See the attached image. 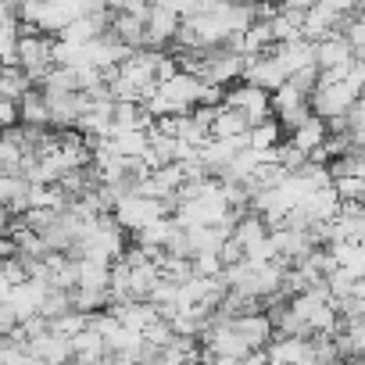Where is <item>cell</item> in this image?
I'll use <instances>...</instances> for the list:
<instances>
[{
    "label": "cell",
    "instance_id": "6da1fadb",
    "mask_svg": "<svg viewBox=\"0 0 365 365\" xmlns=\"http://www.w3.org/2000/svg\"><path fill=\"white\" fill-rule=\"evenodd\" d=\"M19 68H26V76L33 79V86L54 68V36L51 33H40L26 22H19Z\"/></svg>",
    "mask_w": 365,
    "mask_h": 365
},
{
    "label": "cell",
    "instance_id": "7a4b0ae2",
    "mask_svg": "<svg viewBox=\"0 0 365 365\" xmlns=\"http://www.w3.org/2000/svg\"><path fill=\"white\" fill-rule=\"evenodd\" d=\"M172 208H175L172 201H161V197H150V194L129 190V194H122V197L115 201L111 215H115V222H118L125 233H136V230H143L147 222H154V219L168 215Z\"/></svg>",
    "mask_w": 365,
    "mask_h": 365
},
{
    "label": "cell",
    "instance_id": "3957f363",
    "mask_svg": "<svg viewBox=\"0 0 365 365\" xmlns=\"http://www.w3.org/2000/svg\"><path fill=\"white\" fill-rule=\"evenodd\" d=\"M361 90H365V86H361L354 76L336 79V83H319V86L312 90V111H315V115H322V118L347 115V111H351V104L358 101V93H361Z\"/></svg>",
    "mask_w": 365,
    "mask_h": 365
},
{
    "label": "cell",
    "instance_id": "277c9868",
    "mask_svg": "<svg viewBox=\"0 0 365 365\" xmlns=\"http://www.w3.org/2000/svg\"><path fill=\"white\" fill-rule=\"evenodd\" d=\"M272 115L279 118V125L290 133L294 125H301L308 115H312V97L308 93H301L290 79L279 86V90H272Z\"/></svg>",
    "mask_w": 365,
    "mask_h": 365
},
{
    "label": "cell",
    "instance_id": "5b68a950",
    "mask_svg": "<svg viewBox=\"0 0 365 365\" xmlns=\"http://www.w3.org/2000/svg\"><path fill=\"white\" fill-rule=\"evenodd\" d=\"M179 22H182V15L175 11L172 0H150V8H147V43L150 47L172 43L175 33H179Z\"/></svg>",
    "mask_w": 365,
    "mask_h": 365
},
{
    "label": "cell",
    "instance_id": "8992f818",
    "mask_svg": "<svg viewBox=\"0 0 365 365\" xmlns=\"http://www.w3.org/2000/svg\"><path fill=\"white\" fill-rule=\"evenodd\" d=\"M226 104H233V108L251 122V125L272 115V93H269V90H262V86H255V83H247V79L226 93Z\"/></svg>",
    "mask_w": 365,
    "mask_h": 365
},
{
    "label": "cell",
    "instance_id": "52a82bcc",
    "mask_svg": "<svg viewBox=\"0 0 365 365\" xmlns=\"http://www.w3.org/2000/svg\"><path fill=\"white\" fill-rule=\"evenodd\" d=\"M269 361H315V340L301 333H279V340L265 344Z\"/></svg>",
    "mask_w": 365,
    "mask_h": 365
},
{
    "label": "cell",
    "instance_id": "ba28073f",
    "mask_svg": "<svg viewBox=\"0 0 365 365\" xmlns=\"http://www.w3.org/2000/svg\"><path fill=\"white\" fill-rule=\"evenodd\" d=\"M240 79H247V83H255V86L272 93V90H279L287 83V72L279 68V61L269 51V54H258V58H244V76Z\"/></svg>",
    "mask_w": 365,
    "mask_h": 365
},
{
    "label": "cell",
    "instance_id": "9c48e42d",
    "mask_svg": "<svg viewBox=\"0 0 365 365\" xmlns=\"http://www.w3.org/2000/svg\"><path fill=\"white\" fill-rule=\"evenodd\" d=\"M351 61H354V47L340 29L315 40V65L319 68H336V65H351Z\"/></svg>",
    "mask_w": 365,
    "mask_h": 365
},
{
    "label": "cell",
    "instance_id": "30bf717a",
    "mask_svg": "<svg viewBox=\"0 0 365 365\" xmlns=\"http://www.w3.org/2000/svg\"><path fill=\"white\" fill-rule=\"evenodd\" d=\"M26 347L40 361H65V358H72V336L68 333H58V329H47L40 336H29Z\"/></svg>",
    "mask_w": 365,
    "mask_h": 365
},
{
    "label": "cell",
    "instance_id": "8fae6325",
    "mask_svg": "<svg viewBox=\"0 0 365 365\" xmlns=\"http://www.w3.org/2000/svg\"><path fill=\"white\" fill-rule=\"evenodd\" d=\"M326 136H329V129H326V118L312 111V115H308L301 125H294V129H290V136H287V140H290L294 147H301L304 154H312L315 147H322V140H326Z\"/></svg>",
    "mask_w": 365,
    "mask_h": 365
},
{
    "label": "cell",
    "instance_id": "7c38bea8",
    "mask_svg": "<svg viewBox=\"0 0 365 365\" xmlns=\"http://www.w3.org/2000/svg\"><path fill=\"white\" fill-rule=\"evenodd\" d=\"M269 237V222L251 208L247 215H237V222H233V240H240V247H244V255H247V247H255V244H262Z\"/></svg>",
    "mask_w": 365,
    "mask_h": 365
},
{
    "label": "cell",
    "instance_id": "4fadbf2b",
    "mask_svg": "<svg viewBox=\"0 0 365 365\" xmlns=\"http://www.w3.org/2000/svg\"><path fill=\"white\" fill-rule=\"evenodd\" d=\"M72 358H79V361H101V358H108V344H104V336H101L97 326H86V329H79L72 336Z\"/></svg>",
    "mask_w": 365,
    "mask_h": 365
},
{
    "label": "cell",
    "instance_id": "5bb4252c",
    "mask_svg": "<svg viewBox=\"0 0 365 365\" xmlns=\"http://www.w3.org/2000/svg\"><path fill=\"white\" fill-rule=\"evenodd\" d=\"M111 33H115L122 43H129V47L136 51V47H143V43H147V19H140V15H129V11H115Z\"/></svg>",
    "mask_w": 365,
    "mask_h": 365
},
{
    "label": "cell",
    "instance_id": "9a60e30c",
    "mask_svg": "<svg viewBox=\"0 0 365 365\" xmlns=\"http://www.w3.org/2000/svg\"><path fill=\"white\" fill-rule=\"evenodd\" d=\"M19 122H29V125H51V111H47V97H43V86H29L22 97H19Z\"/></svg>",
    "mask_w": 365,
    "mask_h": 365
},
{
    "label": "cell",
    "instance_id": "2e32d148",
    "mask_svg": "<svg viewBox=\"0 0 365 365\" xmlns=\"http://www.w3.org/2000/svg\"><path fill=\"white\" fill-rule=\"evenodd\" d=\"M247 129H251V122H247V118H244L233 104H226V101H222V104L215 108V118H212V136H226V140H230V136H244Z\"/></svg>",
    "mask_w": 365,
    "mask_h": 365
},
{
    "label": "cell",
    "instance_id": "e0dca14e",
    "mask_svg": "<svg viewBox=\"0 0 365 365\" xmlns=\"http://www.w3.org/2000/svg\"><path fill=\"white\" fill-rule=\"evenodd\" d=\"M283 125H279V118L276 115H269V118H262V122H255L251 129H247V147H255V150H272L279 140H283Z\"/></svg>",
    "mask_w": 365,
    "mask_h": 365
},
{
    "label": "cell",
    "instance_id": "ac0fdd59",
    "mask_svg": "<svg viewBox=\"0 0 365 365\" xmlns=\"http://www.w3.org/2000/svg\"><path fill=\"white\" fill-rule=\"evenodd\" d=\"M108 283H111V262L79 255V276H76V287H108Z\"/></svg>",
    "mask_w": 365,
    "mask_h": 365
},
{
    "label": "cell",
    "instance_id": "d6986e66",
    "mask_svg": "<svg viewBox=\"0 0 365 365\" xmlns=\"http://www.w3.org/2000/svg\"><path fill=\"white\" fill-rule=\"evenodd\" d=\"M111 143L122 158H143L150 136H147V129H125V133H111Z\"/></svg>",
    "mask_w": 365,
    "mask_h": 365
},
{
    "label": "cell",
    "instance_id": "ffe728a7",
    "mask_svg": "<svg viewBox=\"0 0 365 365\" xmlns=\"http://www.w3.org/2000/svg\"><path fill=\"white\" fill-rule=\"evenodd\" d=\"M29 86H33V79L26 76V68H19V65H0V97L19 101Z\"/></svg>",
    "mask_w": 365,
    "mask_h": 365
},
{
    "label": "cell",
    "instance_id": "44dd1931",
    "mask_svg": "<svg viewBox=\"0 0 365 365\" xmlns=\"http://www.w3.org/2000/svg\"><path fill=\"white\" fill-rule=\"evenodd\" d=\"M68 308H76V304H72V290H65V287H47L40 312H43L47 319H54V315H61V312H68Z\"/></svg>",
    "mask_w": 365,
    "mask_h": 365
},
{
    "label": "cell",
    "instance_id": "7402d4cb",
    "mask_svg": "<svg viewBox=\"0 0 365 365\" xmlns=\"http://www.w3.org/2000/svg\"><path fill=\"white\" fill-rule=\"evenodd\" d=\"M340 33L351 40V47H354V58H365V15H361V11L347 15Z\"/></svg>",
    "mask_w": 365,
    "mask_h": 365
},
{
    "label": "cell",
    "instance_id": "603a6c76",
    "mask_svg": "<svg viewBox=\"0 0 365 365\" xmlns=\"http://www.w3.org/2000/svg\"><path fill=\"white\" fill-rule=\"evenodd\" d=\"M190 265H194L197 276H222V269H226V262H222L219 251H194L190 255Z\"/></svg>",
    "mask_w": 365,
    "mask_h": 365
},
{
    "label": "cell",
    "instance_id": "cb8c5ba5",
    "mask_svg": "<svg viewBox=\"0 0 365 365\" xmlns=\"http://www.w3.org/2000/svg\"><path fill=\"white\" fill-rule=\"evenodd\" d=\"M333 187L340 201H361L365 197V175H333Z\"/></svg>",
    "mask_w": 365,
    "mask_h": 365
},
{
    "label": "cell",
    "instance_id": "d4e9b609",
    "mask_svg": "<svg viewBox=\"0 0 365 365\" xmlns=\"http://www.w3.org/2000/svg\"><path fill=\"white\" fill-rule=\"evenodd\" d=\"M351 143L354 147H365V118H351Z\"/></svg>",
    "mask_w": 365,
    "mask_h": 365
},
{
    "label": "cell",
    "instance_id": "484cf974",
    "mask_svg": "<svg viewBox=\"0 0 365 365\" xmlns=\"http://www.w3.org/2000/svg\"><path fill=\"white\" fill-rule=\"evenodd\" d=\"M11 287H15V283H11L4 272H0V301H8V297H11Z\"/></svg>",
    "mask_w": 365,
    "mask_h": 365
},
{
    "label": "cell",
    "instance_id": "4316f807",
    "mask_svg": "<svg viewBox=\"0 0 365 365\" xmlns=\"http://www.w3.org/2000/svg\"><path fill=\"white\" fill-rule=\"evenodd\" d=\"M361 208H365V197H361Z\"/></svg>",
    "mask_w": 365,
    "mask_h": 365
}]
</instances>
